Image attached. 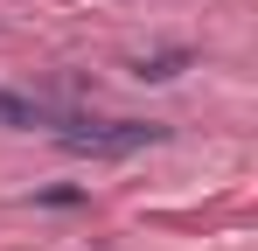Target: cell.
<instances>
[{
  "mask_svg": "<svg viewBox=\"0 0 258 251\" xmlns=\"http://www.w3.org/2000/svg\"><path fill=\"white\" fill-rule=\"evenodd\" d=\"M35 203H42V209H70V203H84V189H42Z\"/></svg>",
  "mask_w": 258,
  "mask_h": 251,
  "instance_id": "cell-4",
  "label": "cell"
},
{
  "mask_svg": "<svg viewBox=\"0 0 258 251\" xmlns=\"http://www.w3.org/2000/svg\"><path fill=\"white\" fill-rule=\"evenodd\" d=\"M181 70H188V49H154V56L133 63V77H140V84H174Z\"/></svg>",
  "mask_w": 258,
  "mask_h": 251,
  "instance_id": "cell-2",
  "label": "cell"
},
{
  "mask_svg": "<svg viewBox=\"0 0 258 251\" xmlns=\"http://www.w3.org/2000/svg\"><path fill=\"white\" fill-rule=\"evenodd\" d=\"M56 140L70 154H91V161H126V154L161 140V126H147V119H56Z\"/></svg>",
  "mask_w": 258,
  "mask_h": 251,
  "instance_id": "cell-1",
  "label": "cell"
},
{
  "mask_svg": "<svg viewBox=\"0 0 258 251\" xmlns=\"http://www.w3.org/2000/svg\"><path fill=\"white\" fill-rule=\"evenodd\" d=\"M0 126L7 133H28V126H49V112L35 98H21V91H0Z\"/></svg>",
  "mask_w": 258,
  "mask_h": 251,
  "instance_id": "cell-3",
  "label": "cell"
}]
</instances>
